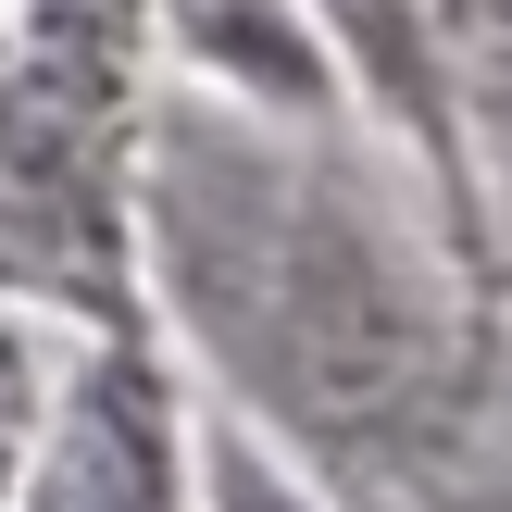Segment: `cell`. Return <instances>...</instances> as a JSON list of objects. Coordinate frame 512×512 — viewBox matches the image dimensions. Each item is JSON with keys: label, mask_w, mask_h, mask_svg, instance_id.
I'll use <instances>...</instances> for the list:
<instances>
[{"label": "cell", "mask_w": 512, "mask_h": 512, "mask_svg": "<svg viewBox=\"0 0 512 512\" xmlns=\"http://www.w3.org/2000/svg\"><path fill=\"white\" fill-rule=\"evenodd\" d=\"M163 250L213 350L313 438H375L438 375V300L363 200L263 150H175Z\"/></svg>", "instance_id": "cell-1"}, {"label": "cell", "mask_w": 512, "mask_h": 512, "mask_svg": "<svg viewBox=\"0 0 512 512\" xmlns=\"http://www.w3.org/2000/svg\"><path fill=\"white\" fill-rule=\"evenodd\" d=\"M425 75L488 138H512V0H425Z\"/></svg>", "instance_id": "cell-2"}, {"label": "cell", "mask_w": 512, "mask_h": 512, "mask_svg": "<svg viewBox=\"0 0 512 512\" xmlns=\"http://www.w3.org/2000/svg\"><path fill=\"white\" fill-rule=\"evenodd\" d=\"M338 25H350V50L375 63V88H388L400 113L438 100V75H425V0H338Z\"/></svg>", "instance_id": "cell-3"}]
</instances>
